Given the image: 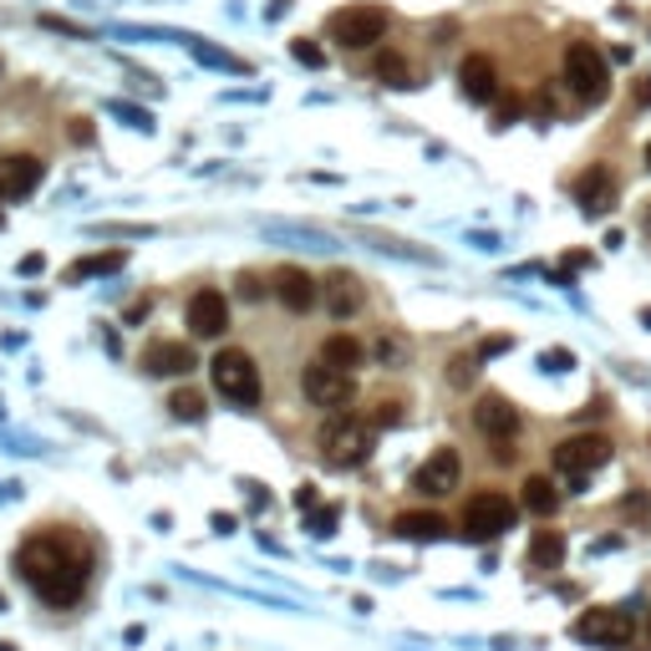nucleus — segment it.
<instances>
[{
    "label": "nucleus",
    "mask_w": 651,
    "mask_h": 651,
    "mask_svg": "<svg viewBox=\"0 0 651 651\" xmlns=\"http://www.w3.org/2000/svg\"><path fill=\"white\" fill-rule=\"evenodd\" d=\"M300 392H306V398L316 402V407H346V402L356 398V377L352 371H341V367H331V362H321V356H316L311 367L300 371Z\"/></svg>",
    "instance_id": "6e6552de"
},
{
    "label": "nucleus",
    "mask_w": 651,
    "mask_h": 651,
    "mask_svg": "<svg viewBox=\"0 0 651 651\" xmlns=\"http://www.w3.org/2000/svg\"><path fill=\"white\" fill-rule=\"evenodd\" d=\"M36 184H42V158H31V153L0 158V199H26Z\"/></svg>",
    "instance_id": "dca6fc26"
},
{
    "label": "nucleus",
    "mask_w": 651,
    "mask_h": 651,
    "mask_svg": "<svg viewBox=\"0 0 651 651\" xmlns=\"http://www.w3.org/2000/svg\"><path fill=\"white\" fill-rule=\"evenodd\" d=\"M474 423L484 438H494V443H509L519 433V407L509 398H499V392H488V398H478L474 407Z\"/></svg>",
    "instance_id": "9b49d317"
},
{
    "label": "nucleus",
    "mask_w": 651,
    "mask_h": 651,
    "mask_svg": "<svg viewBox=\"0 0 651 651\" xmlns=\"http://www.w3.org/2000/svg\"><path fill=\"white\" fill-rule=\"evenodd\" d=\"M15 570L51 606H76L92 576L87 549L76 545V540H67V534H31L26 545L15 549Z\"/></svg>",
    "instance_id": "f257e3e1"
},
{
    "label": "nucleus",
    "mask_w": 651,
    "mask_h": 651,
    "mask_svg": "<svg viewBox=\"0 0 651 651\" xmlns=\"http://www.w3.org/2000/svg\"><path fill=\"white\" fill-rule=\"evenodd\" d=\"M0 229H5V214H0Z\"/></svg>",
    "instance_id": "c03bdc74"
},
{
    "label": "nucleus",
    "mask_w": 651,
    "mask_h": 651,
    "mask_svg": "<svg viewBox=\"0 0 651 651\" xmlns=\"http://www.w3.org/2000/svg\"><path fill=\"white\" fill-rule=\"evenodd\" d=\"M331 42L346 46V51H362V46H377L387 36V11L382 5H346V11L331 15Z\"/></svg>",
    "instance_id": "423d86ee"
},
{
    "label": "nucleus",
    "mask_w": 651,
    "mask_h": 651,
    "mask_svg": "<svg viewBox=\"0 0 651 651\" xmlns=\"http://www.w3.org/2000/svg\"><path fill=\"white\" fill-rule=\"evenodd\" d=\"M239 296H245V300H260V296H265L260 275H250V270H245V275H239Z\"/></svg>",
    "instance_id": "2f4dec72"
},
{
    "label": "nucleus",
    "mask_w": 651,
    "mask_h": 651,
    "mask_svg": "<svg viewBox=\"0 0 651 651\" xmlns=\"http://www.w3.org/2000/svg\"><path fill=\"white\" fill-rule=\"evenodd\" d=\"M504 530H514V504L504 499V494L488 488V494H474V499L463 504V534L469 540L484 545V540H499Z\"/></svg>",
    "instance_id": "0eeeda50"
},
{
    "label": "nucleus",
    "mask_w": 651,
    "mask_h": 651,
    "mask_svg": "<svg viewBox=\"0 0 651 651\" xmlns=\"http://www.w3.org/2000/svg\"><path fill=\"white\" fill-rule=\"evenodd\" d=\"M275 296H281V306L285 311H296V316H306L316 306V300H321V285L311 281V275H306V270L300 265H285L281 275H275Z\"/></svg>",
    "instance_id": "2eb2a0df"
},
{
    "label": "nucleus",
    "mask_w": 651,
    "mask_h": 651,
    "mask_svg": "<svg viewBox=\"0 0 651 651\" xmlns=\"http://www.w3.org/2000/svg\"><path fill=\"white\" fill-rule=\"evenodd\" d=\"M296 504H300V509H316V488L306 484V488H300V494H296Z\"/></svg>",
    "instance_id": "ea45409f"
},
{
    "label": "nucleus",
    "mask_w": 651,
    "mask_h": 651,
    "mask_svg": "<svg viewBox=\"0 0 651 651\" xmlns=\"http://www.w3.org/2000/svg\"><path fill=\"white\" fill-rule=\"evenodd\" d=\"M459 474H463L459 453H453V448H438V453H433V459L417 469L413 488H417V494H428V499H443V494H453V488H459Z\"/></svg>",
    "instance_id": "9d476101"
},
{
    "label": "nucleus",
    "mask_w": 651,
    "mask_h": 651,
    "mask_svg": "<svg viewBox=\"0 0 651 651\" xmlns=\"http://www.w3.org/2000/svg\"><path fill=\"white\" fill-rule=\"evenodd\" d=\"M168 413H174L178 423H199V417H204V392H193V387H178L174 398H168Z\"/></svg>",
    "instance_id": "393cba45"
},
{
    "label": "nucleus",
    "mask_w": 651,
    "mask_h": 651,
    "mask_svg": "<svg viewBox=\"0 0 651 651\" xmlns=\"http://www.w3.org/2000/svg\"><path fill=\"white\" fill-rule=\"evenodd\" d=\"M36 270H46V260L42 255H26V260H21V275H36Z\"/></svg>",
    "instance_id": "4c0bfd02"
},
{
    "label": "nucleus",
    "mask_w": 651,
    "mask_h": 651,
    "mask_svg": "<svg viewBox=\"0 0 651 651\" xmlns=\"http://www.w3.org/2000/svg\"><path fill=\"white\" fill-rule=\"evenodd\" d=\"M321 296H326V311L346 321V316L362 311V300H367V291H362V281H356L352 270H336V275H326Z\"/></svg>",
    "instance_id": "a211bd4d"
},
{
    "label": "nucleus",
    "mask_w": 651,
    "mask_h": 651,
    "mask_svg": "<svg viewBox=\"0 0 651 651\" xmlns=\"http://www.w3.org/2000/svg\"><path fill=\"white\" fill-rule=\"evenodd\" d=\"M377 356H382V362H402V341L398 336H382V341H377Z\"/></svg>",
    "instance_id": "473e14b6"
},
{
    "label": "nucleus",
    "mask_w": 651,
    "mask_h": 651,
    "mask_svg": "<svg viewBox=\"0 0 651 651\" xmlns=\"http://www.w3.org/2000/svg\"><path fill=\"white\" fill-rule=\"evenodd\" d=\"M371 428H377V423H367V417H352V413L331 417V423L321 428V459H326V469H356V463H367Z\"/></svg>",
    "instance_id": "f03ea898"
},
{
    "label": "nucleus",
    "mask_w": 651,
    "mask_h": 651,
    "mask_svg": "<svg viewBox=\"0 0 651 651\" xmlns=\"http://www.w3.org/2000/svg\"><path fill=\"white\" fill-rule=\"evenodd\" d=\"M189 331L193 336H224V331H229V306H224L220 291L189 296Z\"/></svg>",
    "instance_id": "ddd939ff"
},
{
    "label": "nucleus",
    "mask_w": 651,
    "mask_h": 651,
    "mask_svg": "<svg viewBox=\"0 0 651 651\" xmlns=\"http://www.w3.org/2000/svg\"><path fill=\"white\" fill-rule=\"evenodd\" d=\"M72 143H92V118H72Z\"/></svg>",
    "instance_id": "72a5a7b5"
},
{
    "label": "nucleus",
    "mask_w": 651,
    "mask_h": 651,
    "mask_svg": "<svg viewBox=\"0 0 651 651\" xmlns=\"http://www.w3.org/2000/svg\"><path fill=\"white\" fill-rule=\"evenodd\" d=\"M611 463V438L606 433H576V438H565L555 448V469H560L570 484H585L595 469H606Z\"/></svg>",
    "instance_id": "39448f33"
},
{
    "label": "nucleus",
    "mask_w": 651,
    "mask_h": 651,
    "mask_svg": "<svg viewBox=\"0 0 651 651\" xmlns=\"http://www.w3.org/2000/svg\"><path fill=\"white\" fill-rule=\"evenodd\" d=\"M570 631H576V641H595V647H626L637 637V622L616 606H595V611H580Z\"/></svg>",
    "instance_id": "1a4fd4ad"
},
{
    "label": "nucleus",
    "mask_w": 651,
    "mask_h": 651,
    "mask_svg": "<svg viewBox=\"0 0 651 651\" xmlns=\"http://www.w3.org/2000/svg\"><path fill=\"white\" fill-rule=\"evenodd\" d=\"M560 560H565V534L560 530H534V540H530L534 570H560Z\"/></svg>",
    "instance_id": "aec40b11"
},
{
    "label": "nucleus",
    "mask_w": 651,
    "mask_h": 651,
    "mask_svg": "<svg viewBox=\"0 0 651 651\" xmlns=\"http://www.w3.org/2000/svg\"><path fill=\"white\" fill-rule=\"evenodd\" d=\"M514 118H519V103H514V97H509V103L499 107V118H494V128H509V122H514Z\"/></svg>",
    "instance_id": "f704fd0d"
},
{
    "label": "nucleus",
    "mask_w": 651,
    "mask_h": 651,
    "mask_svg": "<svg viewBox=\"0 0 651 651\" xmlns=\"http://www.w3.org/2000/svg\"><path fill=\"white\" fill-rule=\"evenodd\" d=\"M291 51H296V61H300V67H326V51L311 42V36H300V42L291 46Z\"/></svg>",
    "instance_id": "c85d7f7f"
},
{
    "label": "nucleus",
    "mask_w": 651,
    "mask_h": 651,
    "mask_svg": "<svg viewBox=\"0 0 651 651\" xmlns=\"http://www.w3.org/2000/svg\"><path fill=\"white\" fill-rule=\"evenodd\" d=\"M647 168H651V143H647Z\"/></svg>",
    "instance_id": "37998d69"
},
{
    "label": "nucleus",
    "mask_w": 651,
    "mask_h": 651,
    "mask_svg": "<svg viewBox=\"0 0 651 651\" xmlns=\"http://www.w3.org/2000/svg\"><path fill=\"white\" fill-rule=\"evenodd\" d=\"M565 82H570V92L585 97V103H606L611 97V61L601 57L591 42L565 46Z\"/></svg>",
    "instance_id": "20e7f679"
},
{
    "label": "nucleus",
    "mask_w": 651,
    "mask_h": 651,
    "mask_svg": "<svg viewBox=\"0 0 651 651\" xmlns=\"http://www.w3.org/2000/svg\"><path fill=\"white\" fill-rule=\"evenodd\" d=\"M336 509H311V519H306V530L316 534V540H326V534H336Z\"/></svg>",
    "instance_id": "cd10ccee"
},
{
    "label": "nucleus",
    "mask_w": 651,
    "mask_h": 651,
    "mask_svg": "<svg viewBox=\"0 0 651 651\" xmlns=\"http://www.w3.org/2000/svg\"><path fill=\"white\" fill-rule=\"evenodd\" d=\"M545 367L565 371V367H570V352H545Z\"/></svg>",
    "instance_id": "e433bc0d"
},
{
    "label": "nucleus",
    "mask_w": 651,
    "mask_h": 651,
    "mask_svg": "<svg viewBox=\"0 0 651 651\" xmlns=\"http://www.w3.org/2000/svg\"><path fill=\"white\" fill-rule=\"evenodd\" d=\"M377 76H382L387 87H413V67L398 51H377Z\"/></svg>",
    "instance_id": "b1692460"
},
{
    "label": "nucleus",
    "mask_w": 651,
    "mask_h": 651,
    "mask_svg": "<svg viewBox=\"0 0 651 651\" xmlns=\"http://www.w3.org/2000/svg\"><path fill=\"white\" fill-rule=\"evenodd\" d=\"M622 514H626V519H637V524H641V519L651 514V499H647V494H631V499L622 504Z\"/></svg>",
    "instance_id": "7c9ffc66"
},
{
    "label": "nucleus",
    "mask_w": 651,
    "mask_h": 651,
    "mask_svg": "<svg viewBox=\"0 0 651 651\" xmlns=\"http://www.w3.org/2000/svg\"><path fill=\"white\" fill-rule=\"evenodd\" d=\"M392 530H398L402 540H443L448 519L433 514V509H417V514H398V519H392Z\"/></svg>",
    "instance_id": "6ab92c4d"
},
{
    "label": "nucleus",
    "mask_w": 651,
    "mask_h": 651,
    "mask_svg": "<svg viewBox=\"0 0 651 651\" xmlns=\"http://www.w3.org/2000/svg\"><path fill=\"white\" fill-rule=\"evenodd\" d=\"M209 377L220 387V398H229L235 407H255L260 402V367H255L250 352H239V346H224L214 362H209Z\"/></svg>",
    "instance_id": "7ed1b4c3"
},
{
    "label": "nucleus",
    "mask_w": 651,
    "mask_h": 651,
    "mask_svg": "<svg viewBox=\"0 0 651 651\" xmlns=\"http://www.w3.org/2000/svg\"><path fill=\"white\" fill-rule=\"evenodd\" d=\"M193 57L209 61V67H224V72H245V61L239 57H224V51H214V46H204V42H193Z\"/></svg>",
    "instance_id": "a878e982"
},
{
    "label": "nucleus",
    "mask_w": 651,
    "mask_h": 651,
    "mask_svg": "<svg viewBox=\"0 0 651 651\" xmlns=\"http://www.w3.org/2000/svg\"><path fill=\"white\" fill-rule=\"evenodd\" d=\"M499 352H509V336H488L484 346H478V356H499Z\"/></svg>",
    "instance_id": "c9c22d12"
},
{
    "label": "nucleus",
    "mask_w": 651,
    "mask_h": 651,
    "mask_svg": "<svg viewBox=\"0 0 651 651\" xmlns=\"http://www.w3.org/2000/svg\"><path fill=\"white\" fill-rule=\"evenodd\" d=\"M128 265V250H107V255H92V260H76V265H67V285H82L92 281V275H113V270Z\"/></svg>",
    "instance_id": "412c9836"
},
{
    "label": "nucleus",
    "mask_w": 651,
    "mask_h": 651,
    "mask_svg": "<svg viewBox=\"0 0 651 651\" xmlns=\"http://www.w3.org/2000/svg\"><path fill=\"white\" fill-rule=\"evenodd\" d=\"M576 199H580L585 214H606V209L616 204V174H611L606 163H591L576 184Z\"/></svg>",
    "instance_id": "4468645a"
},
{
    "label": "nucleus",
    "mask_w": 651,
    "mask_h": 651,
    "mask_svg": "<svg viewBox=\"0 0 651 651\" xmlns=\"http://www.w3.org/2000/svg\"><path fill=\"white\" fill-rule=\"evenodd\" d=\"M459 87H463L469 103H494V97H499V67H494L488 57H463Z\"/></svg>",
    "instance_id": "f3484780"
},
{
    "label": "nucleus",
    "mask_w": 651,
    "mask_h": 651,
    "mask_svg": "<svg viewBox=\"0 0 651 651\" xmlns=\"http://www.w3.org/2000/svg\"><path fill=\"white\" fill-rule=\"evenodd\" d=\"M647 239H651V204H647Z\"/></svg>",
    "instance_id": "79ce46f5"
},
{
    "label": "nucleus",
    "mask_w": 651,
    "mask_h": 651,
    "mask_svg": "<svg viewBox=\"0 0 651 651\" xmlns=\"http://www.w3.org/2000/svg\"><path fill=\"white\" fill-rule=\"evenodd\" d=\"M371 423H377V428H398V423H402V402H382V407L371 413Z\"/></svg>",
    "instance_id": "c756f323"
},
{
    "label": "nucleus",
    "mask_w": 651,
    "mask_h": 651,
    "mask_svg": "<svg viewBox=\"0 0 651 651\" xmlns=\"http://www.w3.org/2000/svg\"><path fill=\"white\" fill-rule=\"evenodd\" d=\"M193 367H199V356L184 341H153L149 352H143V371L149 377H189Z\"/></svg>",
    "instance_id": "f8f14e48"
},
{
    "label": "nucleus",
    "mask_w": 651,
    "mask_h": 651,
    "mask_svg": "<svg viewBox=\"0 0 651 651\" xmlns=\"http://www.w3.org/2000/svg\"><path fill=\"white\" fill-rule=\"evenodd\" d=\"M478 377V352L474 356H453V371H448V382L453 387H469Z\"/></svg>",
    "instance_id": "bb28decb"
},
{
    "label": "nucleus",
    "mask_w": 651,
    "mask_h": 651,
    "mask_svg": "<svg viewBox=\"0 0 651 651\" xmlns=\"http://www.w3.org/2000/svg\"><path fill=\"white\" fill-rule=\"evenodd\" d=\"M580 265H591V255H580V250H576V255H565V265H560V270H580Z\"/></svg>",
    "instance_id": "58836bf2"
},
{
    "label": "nucleus",
    "mask_w": 651,
    "mask_h": 651,
    "mask_svg": "<svg viewBox=\"0 0 651 651\" xmlns=\"http://www.w3.org/2000/svg\"><path fill=\"white\" fill-rule=\"evenodd\" d=\"M321 362H331V367H341V371H356L362 362H367V346H362L356 336H326Z\"/></svg>",
    "instance_id": "4be33fe9"
},
{
    "label": "nucleus",
    "mask_w": 651,
    "mask_h": 651,
    "mask_svg": "<svg viewBox=\"0 0 651 651\" xmlns=\"http://www.w3.org/2000/svg\"><path fill=\"white\" fill-rule=\"evenodd\" d=\"M524 509H530V514H540V519H549L555 509H560V488L549 484L545 474L524 478Z\"/></svg>",
    "instance_id": "5701e85b"
},
{
    "label": "nucleus",
    "mask_w": 651,
    "mask_h": 651,
    "mask_svg": "<svg viewBox=\"0 0 651 651\" xmlns=\"http://www.w3.org/2000/svg\"><path fill=\"white\" fill-rule=\"evenodd\" d=\"M637 103L651 107V76H641V87H637Z\"/></svg>",
    "instance_id": "a19ab883"
}]
</instances>
